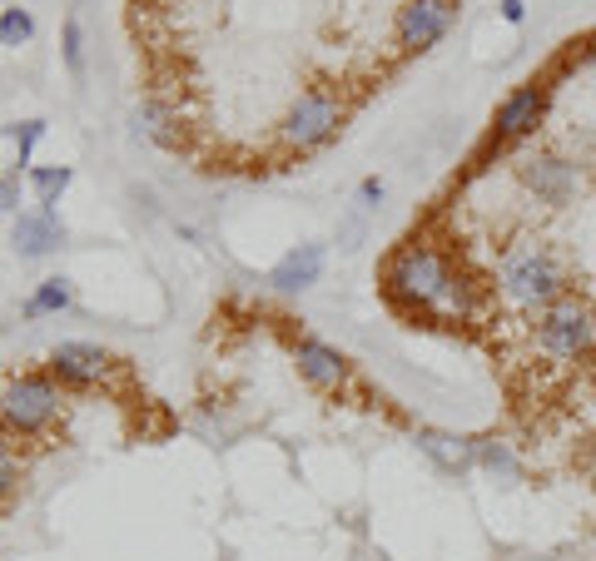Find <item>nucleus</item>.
Wrapping results in <instances>:
<instances>
[{
	"label": "nucleus",
	"mask_w": 596,
	"mask_h": 561,
	"mask_svg": "<svg viewBox=\"0 0 596 561\" xmlns=\"http://www.w3.org/2000/svg\"><path fill=\"white\" fill-rule=\"evenodd\" d=\"M497 293H502L512 308L542 313L547 303L567 298V269H562V259H557L547 244L522 239V244L502 249V259H497Z\"/></svg>",
	"instance_id": "2"
},
{
	"label": "nucleus",
	"mask_w": 596,
	"mask_h": 561,
	"mask_svg": "<svg viewBox=\"0 0 596 561\" xmlns=\"http://www.w3.org/2000/svg\"><path fill=\"white\" fill-rule=\"evenodd\" d=\"M338 125H343V105H338V95H328V90H308L294 110L284 115V140L298 144V149H313V144L328 140Z\"/></svg>",
	"instance_id": "6"
},
{
	"label": "nucleus",
	"mask_w": 596,
	"mask_h": 561,
	"mask_svg": "<svg viewBox=\"0 0 596 561\" xmlns=\"http://www.w3.org/2000/svg\"><path fill=\"white\" fill-rule=\"evenodd\" d=\"M502 15H507V20H512V25H517V20H522V15H527V5H522V0H502Z\"/></svg>",
	"instance_id": "20"
},
{
	"label": "nucleus",
	"mask_w": 596,
	"mask_h": 561,
	"mask_svg": "<svg viewBox=\"0 0 596 561\" xmlns=\"http://www.w3.org/2000/svg\"><path fill=\"white\" fill-rule=\"evenodd\" d=\"M587 65H592V70H596V40H592V45H587Z\"/></svg>",
	"instance_id": "21"
},
{
	"label": "nucleus",
	"mask_w": 596,
	"mask_h": 561,
	"mask_svg": "<svg viewBox=\"0 0 596 561\" xmlns=\"http://www.w3.org/2000/svg\"><path fill=\"white\" fill-rule=\"evenodd\" d=\"M587 467H592V477H596V442H592V457H587Z\"/></svg>",
	"instance_id": "23"
},
{
	"label": "nucleus",
	"mask_w": 596,
	"mask_h": 561,
	"mask_svg": "<svg viewBox=\"0 0 596 561\" xmlns=\"http://www.w3.org/2000/svg\"><path fill=\"white\" fill-rule=\"evenodd\" d=\"M5 204H10V189H5V184H0V209H5Z\"/></svg>",
	"instance_id": "22"
},
{
	"label": "nucleus",
	"mask_w": 596,
	"mask_h": 561,
	"mask_svg": "<svg viewBox=\"0 0 596 561\" xmlns=\"http://www.w3.org/2000/svg\"><path fill=\"white\" fill-rule=\"evenodd\" d=\"M65 298H70V293H65V283H60V279H50L45 288H40V298H35L30 308H55V303H65Z\"/></svg>",
	"instance_id": "16"
},
{
	"label": "nucleus",
	"mask_w": 596,
	"mask_h": 561,
	"mask_svg": "<svg viewBox=\"0 0 596 561\" xmlns=\"http://www.w3.org/2000/svg\"><path fill=\"white\" fill-rule=\"evenodd\" d=\"M298 368H303V378L318 383V388H338V383L348 378L343 358H338L328 343H318V338H303V343H298Z\"/></svg>",
	"instance_id": "9"
},
{
	"label": "nucleus",
	"mask_w": 596,
	"mask_h": 561,
	"mask_svg": "<svg viewBox=\"0 0 596 561\" xmlns=\"http://www.w3.org/2000/svg\"><path fill=\"white\" fill-rule=\"evenodd\" d=\"M477 457H482L487 467H497V472H507V477H517V457L507 452V442H482V447H477Z\"/></svg>",
	"instance_id": "14"
},
{
	"label": "nucleus",
	"mask_w": 596,
	"mask_h": 561,
	"mask_svg": "<svg viewBox=\"0 0 596 561\" xmlns=\"http://www.w3.org/2000/svg\"><path fill=\"white\" fill-rule=\"evenodd\" d=\"M10 482H15V457L0 447V497H5V487H10Z\"/></svg>",
	"instance_id": "18"
},
{
	"label": "nucleus",
	"mask_w": 596,
	"mask_h": 561,
	"mask_svg": "<svg viewBox=\"0 0 596 561\" xmlns=\"http://www.w3.org/2000/svg\"><path fill=\"white\" fill-rule=\"evenodd\" d=\"M547 115V85H522L497 105V135L502 140H527Z\"/></svg>",
	"instance_id": "8"
},
{
	"label": "nucleus",
	"mask_w": 596,
	"mask_h": 561,
	"mask_svg": "<svg viewBox=\"0 0 596 561\" xmlns=\"http://www.w3.org/2000/svg\"><path fill=\"white\" fill-rule=\"evenodd\" d=\"M25 35H30V20H25L20 10H10V15L0 20V40H5V45H15V40H25Z\"/></svg>",
	"instance_id": "15"
},
{
	"label": "nucleus",
	"mask_w": 596,
	"mask_h": 561,
	"mask_svg": "<svg viewBox=\"0 0 596 561\" xmlns=\"http://www.w3.org/2000/svg\"><path fill=\"white\" fill-rule=\"evenodd\" d=\"M418 442H423V452H428L438 467H447V472H467V467L477 462V447H472L467 437H452V432H433V427H423Z\"/></svg>",
	"instance_id": "10"
},
{
	"label": "nucleus",
	"mask_w": 596,
	"mask_h": 561,
	"mask_svg": "<svg viewBox=\"0 0 596 561\" xmlns=\"http://www.w3.org/2000/svg\"><path fill=\"white\" fill-rule=\"evenodd\" d=\"M452 15H457L452 0H408V5L398 10V45H403V50H428V45H438L447 35V25H452Z\"/></svg>",
	"instance_id": "7"
},
{
	"label": "nucleus",
	"mask_w": 596,
	"mask_h": 561,
	"mask_svg": "<svg viewBox=\"0 0 596 561\" xmlns=\"http://www.w3.org/2000/svg\"><path fill=\"white\" fill-rule=\"evenodd\" d=\"M512 164H517L522 189H527L537 204H547V209H562V204H572V199L582 194V169H577V159H567V154H557V149H527V154H517Z\"/></svg>",
	"instance_id": "4"
},
{
	"label": "nucleus",
	"mask_w": 596,
	"mask_h": 561,
	"mask_svg": "<svg viewBox=\"0 0 596 561\" xmlns=\"http://www.w3.org/2000/svg\"><path fill=\"white\" fill-rule=\"evenodd\" d=\"M50 234H55V229H50L45 219H20V224H15V244H20L25 254H45V249H50Z\"/></svg>",
	"instance_id": "13"
},
{
	"label": "nucleus",
	"mask_w": 596,
	"mask_h": 561,
	"mask_svg": "<svg viewBox=\"0 0 596 561\" xmlns=\"http://www.w3.org/2000/svg\"><path fill=\"white\" fill-rule=\"evenodd\" d=\"M318 269H323V249H318V244H303L298 254H289V259L274 269V283H279V288H308V283L318 279Z\"/></svg>",
	"instance_id": "12"
},
{
	"label": "nucleus",
	"mask_w": 596,
	"mask_h": 561,
	"mask_svg": "<svg viewBox=\"0 0 596 561\" xmlns=\"http://www.w3.org/2000/svg\"><path fill=\"white\" fill-rule=\"evenodd\" d=\"M50 363H55L60 378H75V383H90V378L105 373V353L90 348V343H60V348L50 353Z\"/></svg>",
	"instance_id": "11"
},
{
	"label": "nucleus",
	"mask_w": 596,
	"mask_h": 561,
	"mask_svg": "<svg viewBox=\"0 0 596 561\" xmlns=\"http://www.w3.org/2000/svg\"><path fill=\"white\" fill-rule=\"evenodd\" d=\"M65 179H70V174H65V169H60V174H40V179H35V184H40V194H45V199H50V194H55V189H65Z\"/></svg>",
	"instance_id": "17"
},
{
	"label": "nucleus",
	"mask_w": 596,
	"mask_h": 561,
	"mask_svg": "<svg viewBox=\"0 0 596 561\" xmlns=\"http://www.w3.org/2000/svg\"><path fill=\"white\" fill-rule=\"evenodd\" d=\"M383 279H388V293L398 303L423 308V313H433L443 323H467L477 313V288L462 279L457 264L447 254H438L433 244H403L388 259Z\"/></svg>",
	"instance_id": "1"
},
{
	"label": "nucleus",
	"mask_w": 596,
	"mask_h": 561,
	"mask_svg": "<svg viewBox=\"0 0 596 561\" xmlns=\"http://www.w3.org/2000/svg\"><path fill=\"white\" fill-rule=\"evenodd\" d=\"M55 413H60V393L45 378H10L0 388V418L20 432H40Z\"/></svg>",
	"instance_id": "5"
},
{
	"label": "nucleus",
	"mask_w": 596,
	"mask_h": 561,
	"mask_svg": "<svg viewBox=\"0 0 596 561\" xmlns=\"http://www.w3.org/2000/svg\"><path fill=\"white\" fill-rule=\"evenodd\" d=\"M65 55H70V65H80V30L75 25L65 30Z\"/></svg>",
	"instance_id": "19"
},
{
	"label": "nucleus",
	"mask_w": 596,
	"mask_h": 561,
	"mask_svg": "<svg viewBox=\"0 0 596 561\" xmlns=\"http://www.w3.org/2000/svg\"><path fill=\"white\" fill-rule=\"evenodd\" d=\"M542 358L552 363H582L587 353L596 348V313L582 303V298H557L537 313V328H532Z\"/></svg>",
	"instance_id": "3"
}]
</instances>
